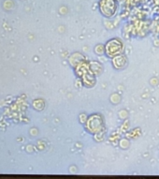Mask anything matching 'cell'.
Masks as SVG:
<instances>
[{
    "instance_id": "obj_1",
    "label": "cell",
    "mask_w": 159,
    "mask_h": 179,
    "mask_svg": "<svg viewBox=\"0 0 159 179\" xmlns=\"http://www.w3.org/2000/svg\"><path fill=\"white\" fill-rule=\"evenodd\" d=\"M84 128L93 136H96L97 134H104L106 128L103 115L99 113H94L88 115L84 123Z\"/></svg>"
},
{
    "instance_id": "obj_2",
    "label": "cell",
    "mask_w": 159,
    "mask_h": 179,
    "mask_svg": "<svg viewBox=\"0 0 159 179\" xmlns=\"http://www.w3.org/2000/svg\"><path fill=\"white\" fill-rule=\"evenodd\" d=\"M104 45L105 56L110 59H112L113 57L123 54L125 50V44L123 40L119 38H112L109 39Z\"/></svg>"
},
{
    "instance_id": "obj_3",
    "label": "cell",
    "mask_w": 159,
    "mask_h": 179,
    "mask_svg": "<svg viewBox=\"0 0 159 179\" xmlns=\"http://www.w3.org/2000/svg\"><path fill=\"white\" fill-rule=\"evenodd\" d=\"M118 7L117 0H99L98 1V11L100 14L108 19L113 18L116 15Z\"/></svg>"
},
{
    "instance_id": "obj_4",
    "label": "cell",
    "mask_w": 159,
    "mask_h": 179,
    "mask_svg": "<svg viewBox=\"0 0 159 179\" xmlns=\"http://www.w3.org/2000/svg\"><path fill=\"white\" fill-rule=\"evenodd\" d=\"M111 64L112 67L117 70L125 69L128 66V58L126 55L121 54L111 59Z\"/></svg>"
},
{
    "instance_id": "obj_5",
    "label": "cell",
    "mask_w": 159,
    "mask_h": 179,
    "mask_svg": "<svg viewBox=\"0 0 159 179\" xmlns=\"http://www.w3.org/2000/svg\"><path fill=\"white\" fill-rule=\"evenodd\" d=\"M90 68L91 70L94 72V74L97 77L100 76L103 72V66L100 62L98 61H95V60H91L90 61Z\"/></svg>"
},
{
    "instance_id": "obj_6",
    "label": "cell",
    "mask_w": 159,
    "mask_h": 179,
    "mask_svg": "<svg viewBox=\"0 0 159 179\" xmlns=\"http://www.w3.org/2000/svg\"><path fill=\"white\" fill-rule=\"evenodd\" d=\"M84 59H86L85 56L84 55H82L81 53H74V54H72V56L69 58V63H70L71 67L74 69L80 62H82Z\"/></svg>"
},
{
    "instance_id": "obj_7",
    "label": "cell",
    "mask_w": 159,
    "mask_h": 179,
    "mask_svg": "<svg viewBox=\"0 0 159 179\" xmlns=\"http://www.w3.org/2000/svg\"><path fill=\"white\" fill-rule=\"evenodd\" d=\"M95 53L99 56L105 55V45H103V44H97L95 47Z\"/></svg>"
},
{
    "instance_id": "obj_8",
    "label": "cell",
    "mask_w": 159,
    "mask_h": 179,
    "mask_svg": "<svg viewBox=\"0 0 159 179\" xmlns=\"http://www.w3.org/2000/svg\"><path fill=\"white\" fill-rule=\"evenodd\" d=\"M117 1H119V0H117Z\"/></svg>"
}]
</instances>
